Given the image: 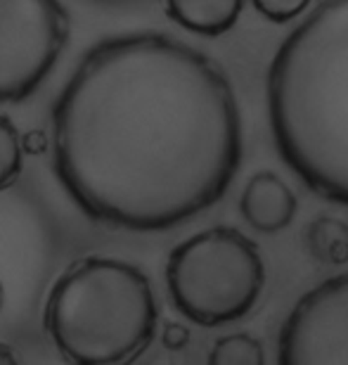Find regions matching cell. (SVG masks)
Wrapping results in <instances>:
<instances>
[{
    "mask_svg": "<svg viewBox=\"0 0 348 365\" xmlns=\"http://www.w3.org/2000/svg\"><path fill=\"white\" fill-rule=\"evenodd\" d=\"M239 209L258 232H280L294 221L299 202L294 190L273 171H258L246 182Z\"/></svg>",
    "mask_w": 348,
    "mask_h": 365,
    "instance_id": "obj_7",
    "label": "cell"
},
{
    "mask_svg": "<svg viewBox=\"0 0 348 365\" xmlns=\"http://www.w3.org/2000/svg\"><path fill=\"white\" fill-rule=\"evenodd\" d=\"M275 148L315 195L348 207V0H317L268 69Z\"/></svg>",
    "mask_w": 348,
    "mask_h": 365,
    "instance_id": "obj_2",
    "label": "cell"
},
{
    "mask_svg": "<svg viewBox=\"0 0 348 365\" xmlns=\"http://www.w3.org/2000/svg\"><path fill=\"white\" fill-rule=\"evenodd\" d=\"M97 5H105V7H130V5H140L144 0H93Z\"/></svg>",
    "mask_w": 348,
    "mask_h": 365,
    "instance_id": "obj_15",
    "label": "cell"
},
{
    "mask_svg": "<svg viewBox=\"0 0 348 365\" xmlns=\"http://www.w3.org/2000/svg\"><path fill=\"white\" fill-rule=\"evenodd\" d=\"M278 365H348V275L296 302L280 330Z\"/></svg>",
    "mask_w": 348,
    "mask_h": 365,
    "instance_id": "obj_6",
    "label": "cell"
},
{
    "mask_svg": "<svg viewBox=\"0 0 348 365\" xmlns=\"http://www.w3.org/2000/svg\"><path fill=\"white\" fill-rule=\"evenodd\" d=\"M173 306L204 327L235 323L256 309L265 287V264L256 242L228 225L180 242L166 264Z\"/></svg>",
    "mask_w": 348,
    "mask_h": 365,
    "instance_id": "obj_4",
    "label": "cell"
},
{
    "mask_svg": "<svg viewBox=\"0 0 348 365\" xmlns=\"http://www.w3.org/2000/svg\"><path fill=\"white\" fill-rule=\"evenodd\" d=\"M206 365H265V351L256 337L235 332L216 341Z\"/></svg>",
    "mask_w": 348,
    "mask_h": 365,
    "instance_id": "obj_10",
    "label": "cell"
},
{
    "mask_svg": "<svg viewBox=\"0 0 348 365\" xmlns=\"http://www.w3.org/2000/svg\"><path fill=\"white\" fill-rule=\"evenodd\" d=\"M55 173L93 221L169 230L213 207L242 162L230 78L187 43L126 34L93 46L53 107Z\"/></svg>",
    "mask_w": 348,
    "mask_h": 365,
    "instance_id": "obj_1",
    "label": "cell"
},
{
    "mask_svg": "<svg viewBox=\"0 0 348 365\" xmlns=\"http://www.w3.org/2000/svg\"><path fill=\"white\" fill-rule=\"evenodd\" d=\"M46 330L71 365H130L154 341L159 302L128 261L85 257L53 284Z\"/></svg>",
    "mask_w": 348,
    "mask_h": 365,
    "instance_id": "obj_3",
    "label": "cell"
},
{
    "mask_svg": "<svg viewBox=\"0 0 348 365\" xmlns=\"http://www.w3.org/2000/svg\"><path fill=\"white\" fill-rule=\"evenodd\" d=\"M24 169V152L17 126L0 114V192L12 187Z\"/></svg>",
    "mask_w": 348,
    "mask_h": 365,
    "instance_id": "obj_11",
    "label": "cell"
},
{
    "mask_svg": "<svg viewBox=\"0 0 348 365\" xmlns=\"http://www.w3.org/2000/svg\"><path fill=\"white\" fill-rule=\"evenodd\" d=\"M306 250L315 261L327 266L348 264V225L339 218L317 216L313 218L306 230Z\"/></svg>",
    "mask_w": 348,
    "mask_h": 365,
    "instance_id": "obj_9",
    "label": "cell"
},
{
    "mask_svg": "<svg viewBox=\"0 0 348 365\" xmlns=\"http://www.w3.org/2000/svg\"><path fill=\"white\" fill-rule=\"evenodd\" d=\"M142 365H185V363H180V361H176V354L173 351H159V354H154V356H149L147 361H144Z\"/></svg>",
    "mask_w": 348,
    "mask_h": 365,
    "instance_id": "obj_14",
    "label": "cell"
},
{
    "mask_svg": "<svg viewBox=\"0 0 348 365\" xmlns=\"http://www.w3.org/2000/svg\"><path fill=\"white\" fill-rule=\"evenodd\" d=\"M3 299H5V292H3V282H0V309H3Z\"/></svg>",
    "mask_w": 348,
    "mask_h": 365,
    "instance_id": "obj_17",
    "label": "cell"
},
{
    "mask_svg": "<svg viewBox=\"0 0 348 365\" xmlns=\"http://www.w3.org/2000/svg\"><path fill=\"white\" fill-rule=\"evenodd\" d=\"M0 365H19L17 359H14L12 349L7 344H0Z\"/></svg>",
    "mask_w": 348,
    "mask_h": 365,
    "instance_id": "obj_16",
    "label": "cell"
},
{
    "mask_svg": "<svg viewBox=\"0 0 348 365\" xmlns=\"http://www.w3.org/2000/svg\"><path fill=\"white\" fill-rule=\"evenodd\" d=\"M62 0H0V102H24L53 74L69 41Z\"/></svg>",
    "mask_w": 348,
    "mask_h": 365,
    "instance_id": "obj_5",
    "label": "cell"
},
{
    "mask_svg": "<svg viewBox=\"0 0 348 365\" xmlns=\"http://www.w3.org/2000/svg\"><path fill=\"white\" fill-rule=\"evenodd\" d=\"M260 17H265L273 24H287L303 12L310 10L313 0H251Z\"/></svg>",
    "mask_w": 348,
    "mask_h": 365,
    "instance_id": "obj_12",
    "label": "cell"
},
{
    "mask_svg": "<svg viewBox=\"0 0 348 365\" xmlns=\"http://www.w3.org/2000/svg\"><path fill=\"white\" fill-rule=\"evenodd\" d=\"M190 330H187L185 325L180 323H166L164 330H162V346L166 349V351H183V349L190 344Z\"/></svg>",
    "mask_w": 348,
    "mask_h": 365,
    "instance_id": "obj_13",
    "label": "cell"
},
{
    "mask_svg": "<svg viewBox=\"0 0 348 365\" xmlns=\"http://www.w3.org/2000/svg\"><path fill=\"white\" fill-rule=\"evenodd\" d=\"M162 3L166 17L173 24L206 38L235 29L244 7V0H162Z\"/></svg>",
    "mask_w": 348,
    "mask_h": 365,
    "instance_id": "obj_8",
    "label": "cell"
}]
</instances>
